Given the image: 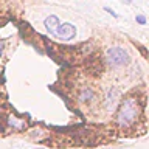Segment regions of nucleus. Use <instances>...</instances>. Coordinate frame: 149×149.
Returning <instances> with one entry per match:
<instances>
[{
    "label": "nucleus",
    "instance_id": "f257e3e1",
    "mask_svg": "<svg viewBox=\"0 0 149 149\" xmlns=\"http://www.w3.org/2000/svg\"><path fill=\"white\" fill-rule=\"evenodd\" d=\"M138 113H140L138 101L134 100V98H127V100L123 101V104L120 107L116 121H118L120 126H130L137 121Z\"/></svg>",
    "mask_w": 149,
    "mask_h": 149
},
{
    "label": "nucleus",
    "instance_id": "f03ea898",
    "mask_svg": "<svg viewBox=\"0 0 149 149\" xmlns=\"http://www.w3.org/2000/svg\"><path fill=\"white\" fill-rule=\"evenodd\" d=\"M107 59L113 67H121V65H126L129 62V54L121 47H112L107 50Z\"/></svg>",
    "mask_w": 149,
    "mask_h": 149
},
{
    "label": "nucleus",
    "instance_id": "7ed1b4c3",
    "mask_svg": "<svg viewBox=\"0 0 149 149\" xmlns=\"http://www.w3.org/2000/svg\"><path fill=\"white\" fill-rule=\"evenodd\" d=\"M54 36H58L59 39L62 40H72L74 36H76V28L74 25L68 22H64V23H59L54 30Z\"/></svg>",
    "mask_w": 149,
    "mask_h": 149
},
{
    "label": "nucleus",
    "instance_id": "20e7f679",
    "mask_svg": "<svg viewBox=\"0 0 149 149\" xmlns=\"http://www.w3.org/2000/svg\"><path fill=\"white\" fill-rule=\"evenodd\" d=\"M59 19H58V16H54V14H51V16H48L45 19V22H44V25H45V28L50 31V34H54V30H56V26L59 25Z\"/></svg>",
    "mask_w": 149,
    "mask_h": 149
},
{
    "label": "nucleus",
    "instance_id": "39448f33",
    "mask_svg": "<svg viewBox=\"0 0 149 149\" xmlns=\"http://www.w3.org/2000/svg\"><path fill=\"white\" fill-rule=\"evenodd\" d=\"M93 98H95V92H93L90 87H84V88H81V92H79V101H81V102L92 101Z\"/></svg>",
    "mask_w": 149,
    "mask_h": 149
},
{
    "label": "nucleus",
    "instance_id": "423d86ee",
    "mask_svg": "<svg viewBox=\"0 0 149 149\" xmlns=\"http://www.w3.org/2000/svg\"><path fill=\"white\" fill-rule=\"evenodd\" d=\"M135 20H137L140 25H146V17H144V16H137V17H135Z\"/></svg>",
    "mask_w": 149,
    "mask_h": 149
},
{
    "label": "nucleus",
    "instance_id": "0eeeda50",
    "mask_svg": "<svg viewBox=\"0 0 149 149\" xmlns=\"http://www.w3.org/2000/svg\"><path fill=\"white\" fill-rule=\"evenodd\" d=\"M104 9H106V11H107V13L110 14V16H113V17H118V14H116V13L113 11V9H110L109 6H104Z\"/></svg>",
    "mask_w": 149,
    "mask_h": 149
},
{
    "label": "nucleus",
    "instance_id": "6e6552de",
    "mask_svg": "<svg viewBox=\"0 0 149 149\" xmlns=\"http://www.w3.org/2000/svg\"><path fill=\"white\" fill-rule=\"evenodd\" d=\"M0 53H2V45H0Z\"/></svg>",
    "mask_w": 149,
    "mask_h": 149
}]
</instances>
